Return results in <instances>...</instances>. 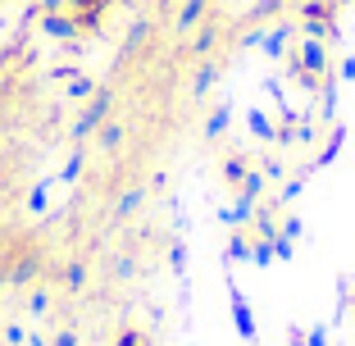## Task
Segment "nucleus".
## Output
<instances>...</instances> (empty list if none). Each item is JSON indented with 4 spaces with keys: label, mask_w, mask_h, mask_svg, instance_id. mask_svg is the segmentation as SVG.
Here are the masks:
<instances>
[{
    "label": "nucleus",
    "mask_w": 355,
    "mask_h": 346,
    "mask_svg": "<svg viewBox=\"0 0 355 346\" xmlns=\"http://www.w3.org/2000/svg\"><path fill=\"white\" fill-rule=\"evenodd\" d=\"M200 5H205V0H191L187 10H182V23H196L200 19Z\"/></svg>",
    "instance_id": "obj_1"
}]
</instances>
